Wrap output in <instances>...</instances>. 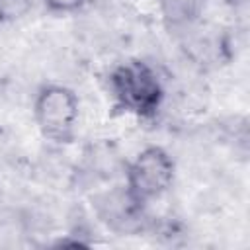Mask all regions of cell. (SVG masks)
<instances>
[{"label":"cell","instance_id":"obj_1","mask_svg":"<svg viewBox=\"0 0 250 250\" xmlns=\"http://www.w3.org/2000/svg\"><path fill=\"white\" fill-rule=\"evenodd\" d=\"M107 92L115 107L139 119L156 117L166 94L158 70L143 59L115 64L107 74Z\"/></svg>","mask_w":250,"mask_h":250},{"label":"cell","instance_id":"obj_2","mask_svg":"<svg viewBox=\"0 0 250 250\" xmlns=\"http://www.w3.org/2000/svg\"><path fill=\"white\" fill-rule=\"evenodd\" d=\"M174 180L176 162L172 154L158 145L141 148L125 168V191L143 207L166 195Z\"/></svg>","mask_w":250,"mask_h":250},{"label":"cell","instance_id":"obj_3","mask_svg":"<svg viewBox=\"0 0 250 250\" xmlns=\"http://www.w3.org/2000/svg\"><path fill=\"white\" fill-rule=\"evenodd\" d=\"M33 119L39 133L57 145L74 141L80 121V100L64 84H43L33 100Z\"/></svg>","mask_w":250,"mask_h":250},{"label":"cell","instance_id":"obj_4","mask_svg":"<svg viewBox=\"0 0 250 250\" xmlns=\"http://www.w3.org/2000/svg\"><path fill=\"white\" fill-rule=\"evenodd\" d=\"M86 0H41V4L53 14H74L84 6Z\"/></svg>","mask_w":250,"mask_h":250},{"label":"cell","instance_id":"obj_5","mask_svg":"<svg viewBox=\"0 0 250 250\" xmlns=\"http://www.w3.org/2000/svg\"><path fill=\"white\" fill-rule=\"evenodd\" d=\"M23 0H0V20L2 18H18L20 16V4Z\"/></svg>","mask_w":250,"mask_h":250},{"label":"cell","instance_id":"obj_6","mask_svg":"<svg viewBox=\"0 0 250 250\" xmlns=\"http://www.w3.org/2000/svg\"><path fill=\"white\" fill-rule=\"evenodd\" d=\"M227 4L232 8L234 14L246 16V12H248V0H227Z\"/></svg>","mask_w":250,"mask_h":250}]
</instances>
